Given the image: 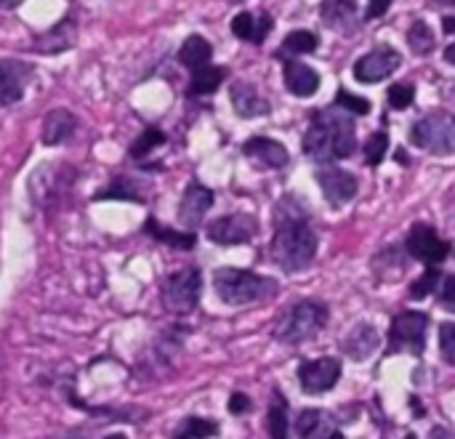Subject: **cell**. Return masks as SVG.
Masks as SVG:
<instances>
[{
    "mask_svg": "<svg viewBox=\"0 0 455 439\" xmlns=\"http://www.w3.org/2000/svg\"><path fill=\"white\" fill-rule=\"evenodd\" d=\"M269 253H272V261L291 275L304 272L317 256V235L307 213L299 211V203L293 197H283L280 203Z\"/></svg>",
    "mask_w": 455,
    "mask_h": 439,
    "instance_id": "obj_1",
    "label": "cell"
},
{
    "mask_svg": "<svg viewBox=\"0 0 455 439\" xmlns=\"http://www.w3.org/2000/svg\"><path fill=\"white\" fill-rule=\"evenodd\" d=\"M304 155L315 163H336L352 157L357 149L355 117L339 107L315 109L309 115V128L304 133Z\"/></svg>",
    "mask_w": 455,
    "mask_h": 439,
    "instance_id": "obj_2",
    "label": "cell"
},
{
    "mask_svg": "<svg viewBox=\"0 0 455 439\" xmlns=\"http://www.w3.org/2000/svg\"><path fill=\"white\" fill-rule=\"evenodd\" d=\"M213 285H216L219 299L229 307H248V304L272 299L277 293V283L272 277L256 275L251 269H232V267L216 269Z\"/></svg>",
    "mask_w": 455,
    "mask_h": 439,
    "instance_id": "obj_3",
    "label": "cell"
},
{
    "mask_svg": "<svg viewBox=\"0 0 455 439\" xmlns=\"http://www.w3.org/2000/svg\"><path fill=\"white\" fill-rule=\"evenodd\" d=\"M328 317H331V312H328L325 304H320V301H299L277 323L275 339L283 341V344H291V347L304 344V341L315 339L323 331Z\"/></svg>",
    "mask_w": 455,
    "mask_h": 439,
    "instance_id": "obj_4",
    "label": "cell"
},
{
    "mask_svg": "<svg viewBox=\"0 0 455 439\" xmlns=\"http://www.w3.org/2000/svg\"><path fill=\"white\" fill-rule=\"evenodd\" d=\"M203 293V272L197 267H184L171 272L163 280V304L173 315H192L200 304Z\"/></svg>",
    "mask_w": 455,
    "mask_h": 439,
    "instance_id": "obj_5",
    "label": "cell"
},
{
    "mask_svg": "<svg viewBox=\"0 0 455 439\" xmlns=\"http://www.w3.org/2000/svg\"><path fill=\"white\" fill-rule=\"evenodd\" d=\"M411 144L437 157H451L455 149V123L448 112H435L411 128Z\"/></svg>",
    "mask_w": 455,
    "mask_h": 439,
    "instance_id": "obj_6",
    "label": "cell"
},
{
    "mask_svg": "<svg viewBox=\"0 0 455 439\" xmlns=\"http://www.w3.org/2000/svg\"><path fill=\"white\" fill-rule=\"evenodd\" d=\"M427 331H429L427 312L397 315L389 328V352H411V355L421 357L424 347H427Z\"/></svg>",
    "mask_w": 455,
    "mask_h": 439,
    "instance_id": "obj_7",
    "label": "cell"
},
{
    "mask_svg": "<svg viewBox=\"0 0 455 439\" xmlns=\"http://www.w3.org/2000/svg\"><path fill=\"white\" fill-rule=\"evenodd\" d=\"M405 251L411 259L416 261H424L427 267L435 264L440 267L448 256H451V243L445 237H440V232L429 224H413L408 229V237H405Z\"/></svg>",
    "mask_w": 455,
    "mask_h": 439,
    "instance_id": "obj_8",
    "label": "cell"
},
{
    "mask_svg": "<svg viewBox=\"0 0 455 439\" xmlns=\"http://www.w3.org/2000/svg\"><path fill=\"white\" fill-rule=\"evenodd\" d=\"M400 64H403L400 51H397V48H392V45H381V48H376V51H371V53L360 56V59L355 61L352 72H355V80H357V83H363V85H373V83L387 80L392 72H397V69H400Z\"/></svg>",
    "mask_w": 455,
    "mask_h": 439,
    "instance_id": "obj_9",
    "label": "cell"
},
{
    "mask_svg": "<svg viewBox=\"0 0 455 439\" xmlns=\"http://www.w3.org/2000/svg\"><path fill=\"white\" fill-rule=\"evenodd\" d=\"M256 232H259L256 219L245 213H229L205 227L208 240L216 245H245L256 237Z\"/></svg>",
    "mask_w": 455,
    "mask_h": 439,
    "instance_id": "obj_10",
    "label": "cell"
},
{
    "mask_svg": "<svg viewBox=\"0 0 455 439\" xmlns=\"http://www.w3.org/2000/svg\"><path fill=\"white\" fill-rule=\"evenodd\" d=\"M320 189H323V197L331 208H344L347 203H352L357 197V179L349 173V171H341L336 165H325L315 173Z\"/></svg>",
    "mask_w": 455,
    "mask_h": 439,
    "instance_id": "obj_11",
    "label": "cell"
},
{
    "mask_svg": "<svg viewBox=\"0 0 455 439\" xmlns=\"http://www.w3.org/2000/svg\"><path fill=\"white\" fill-rule=\"evenodd\" d=\"M341 379V360L336 357H320L312 363H301L299 368V384L307 395H323L333 389Z\"/></svg>",
    "mask_w": 455,
    "mask_h": 439,
    "instance_id": "obj_12",
    "label": "cell"
},
{
    "mask_svg": "<svg viewBox=\"0 0 455 439\" xmlns=\"http://www.w3.org/2000/svg\"><path fill=\"white\" fill-rule=\"evenodd\" d=\"M45 171L51 173L48 179L51 181H45L37 171H35V176H32V181H29V187H32V197H35V203L37 205H53L56 200H61L64 195H67V189L75 184V168H69V165H45Z\"/></svg>",
    "mask_w": 455,
    "mask_h": 439,
    "instance_id": "obj_13",
    "label": "cell"
},
{
    "mask_svg": "<svg viewBox=\"0 0 455 439\" xmlns=\"http://www.w3.org/2000/svg\"><path fill=\"white\" fill-rule=\"evenodd\" d=\"M211 208H213V192L205 184H200V181H189L184 195H181L179 211H176L179 224L192 232L195 227H200V221L205 219V213Z\"/></svg>",
    "mask_w": 455,
    "mask_h": 439,
    "instance_id": "obj_14",
    "label": "cell"
},
{
    "mask_svg": "<svg viewBox=\"0 0 455 439\" xmlns=\"http://www.w3.org/2000/svg\"><path fill=\"white\" fill-rule=\"evenodd\" d=\"M32 80V67L19 59H0V107H11L24 99V88Z\"/></svg>",
    "mask_w": 455,
    "mask_h": 439,
    "instance_id": "obj_15",
    "label": "cell"
},
{
    "mask_svg": "<svg viewBox=\"0 0 455 439\" xmlns=\"http://www.w3.org/2000/svg\"><path fill=\"white\" fill-rule=\"evenodd\" d=\"M243 155L259 165V168H269V171H277V168H285L291 155L285 149V144L275 141V139H267V136H253L243 144Z\"/></svg>",
    "mask_w": 455,
    "mask_h": 439,
    "instance_id": "obj_16",
    "label": "cell"
},
{
    "mask_svg": "<svg viewBox=\"0 0 455 439\" xmlns=\"http://www.w3.org/2000/svg\"><path fill=\"white\" fill-rule=\"evenodd\" d=\"M229 99H232V107L240 117L245 120H253V117H264L272 112V104L267 96L259 93V88L248 80H235L232 88H229Z\"/></svg>",
    "mask_w": 455,
    "mask_h": 439,
    "instance_id": "obj_17",
    "label": "cell"
},
{
    "mask_svg": "<svg viewBox=\"0 0 455 439\" xmlns=\"http://www.w3.org/2000/svg\"><path fill=\"white\" fill-rule=\"evenodd\" d=\"M75 35H77V19L69 11L59 24H53L48 32L37 35L32 43V51L37 53H64L75 45Z\"/></svg>",
    "mask_w": 455,
    "mask_h": 439,
    "instance_id": "obj_18",
    "label": "cell"
},
{
    "mask_svg": "<svg viewBox=\"0 0 455 439\" xmlns=\"http://www.w3.org/2000/svg\"><path fill=\"white\" fill-rule=\"evenodd\" d=\"M357 0H323L320 19L328 29H336L341 35H349L357 29Z\"/></svg>",
    "mask_w": 455,
    "mask_h": 439,
    "instance_id": "obj_19",
    "label": "cell"
},
{
    "mask_svg": "<svg viewBox=\"0 0 455 439\" xmlns=\"http://www.w3.org/2000/svg\"><path fill=\"white\" fill-rule=\"evenodd\" d=\"M283 80H285V88L299 99H309L320 88V75L309 64L296 61V59H288L283 64Z\"/></svg>",
    "mask_w": 455,
    "mask_h": 439,
    "instance_id": "obj_20",
    "label": "cell"
},
{
    "mask_svg": "<svg viewBox=\"0 0 455 439\" xmlns=\"http://www.w3.org/2000/svg\"><path fill=\"white\" fill-rule=\"evenodd\" d=\"M275 27V19L269 13H251V11H240L235 19H232V32L235 37L245 40V43H253V45H261L269 32Z\"/></svg>",
    "mask_w": 455,
    "mask_h": 439,
    "instance_id": "obj_21",
    "label": "cell"
},
{
    "mask_svg": "<svg viewBox=\"0 0 455 439\" xmlns=\"http://www.w3.org/2000/svg\"><path fill=\"white\" fill-rule=\"evenodd\" d=\"M77 133V117L69 109H51L43 120V144L61 147Z\"/></svg>",
    "mask_w": 455,
    "mask_h": 439,
    "instance_id": "obj_22",
    "label": "cell"
},
{
    "mask_svg": "<svg viewBox=\"0 0 455 439\" xmlns=\"http://www.w3.org/2000/svg\"><path fill=\"white\" fill-rule=\"evenodd\" d=\"M376 349H379V331H376L373 325H368V323H360V325L352 328V333L344 339V352H347V357H352V360H357V363H363V360H368L371 355H376Z\"/></svg>",
    "mask_w": 455,
    "mask_h": 439,
    "instance_id": "obj_23",
    "label": "cell"
},
{
    "mask_svg": "<svg viewBox=\"0 0 455 439\" xmlns=\"http://www.w3.org/2000/svg\"><path fill=\"white\" fill-rule=\"evenodd\" d=\"M144 232L157 240V243H165L171 248H179V251H192L195 243H197V235L195 232H181V229H171L165 224H160L157 219H147L144 224Z\"/></svg>",
    "mask_w": 455,
    "mask_h": 439,
    "instance_id": "obj_24",
    "label": "cell"
},
{
    "mask_svg": "<svg viewBox=\"0 0 455 439\" xmlns=\"http://www.w3.org/2000/svg\"><path fill=\"white\" fill-rule=\"evenodd\" d=\"M211 56H213V45H211L203 35H189V37L181 43V48H179V61H181L189 72H195V69L211 64Z\"/></svg>",
    "mask_w": 455,
    "mask_h": 439,
    "instance_id": "obj_25",
    "label": "cell"
},
{
    "mask_svg": "<svg viewBox=\"0 0 455 439\" xmlns=\"http://www.w3.org/2000/svg\"><path fill=\"white\" fill-rule=\"evenodd\" d=\"M227 72H229L227 67H211V64L195 69L192 72V80H189V88H187V96H192V99L211 96L227 80Z\"/></svg>",
    "mask_w": 455,
    "mask_h": 439,
    "instance_id": "obj_26",
    "label": "cell"
},
{
    "mask_svg": "<svg viewBox=\"0 0 455 439\" xmlns=\"http://www.w3.org/2000/svg\"><path fill=\"white\" fill-rule=\"evenodd\" d=\"M93 200H123V203H147L139 184L128 176H115L104 189L93 195Z\"/></svg>",
    "mask_w": 455,
    "mask_h": 439,
    "instance_id": "obj_27",
    "label": "cell"
},
{
    "mask_svg": "<svg viewBox=\"0 0 455 439\" xmlns=\"http://www.w3.org/2000/svg\"><path fill=\"white\" fill-rule=\"evenodd\" d=\"M317 45H320V37H317L315 32H309V29H293V32L280 43V51H277V53L293 59V56H301V53H315Z\"/></svg>",
    "mask_w": 455,
    "mask_h": 439,
    "instance_id": "obj_28",
    "label": "cell"
},
{
    "mask_svg": "<svg viewBox=\"0 0 455 439\" xmlns=\"http://www.w3.org/2000/svg\"><path fill=\"white\" fill-rule=\"evenodd\" d=\"M267 429L272 439H288V400L277 389L272 395V405L267 413Z\"/></svg>",
    "mask_w": 455,
    "mask_h": 439,
    "instance_id": "obj_29",
    "label": "cell"
},
{
    "mask_svg": "<svg viewBox=\"0 0 455 439\" xmlns=\"http://www.w3.org/2000/svg\"><path fill=\"white\" fill-rule=\"evenodd\" d=\"M219 435V424L216 421H208V419H200V416H187L176 429H173V437L171 439H211Z\"/></svg>",
    "mask_w": 455,
    "mask_h": 439,
    "instance_id": "obj_30",
    "label": "cell"
},
{
    "mask_svg": "<svg viewBox=\"0 0 455 439\" xmlns=\"http://www.w3.org/2000/svg\"><path fill=\"white\" fill-rule=\"evenodd\" d=\"M408 45L413 48V53L427 56V53H432V51H435V45H437V35H435V29H432L424 19H416V21H413V27H411V32H408Z\"/></svg>",
    "mask_w": 455,
    "mask_h": 439,
    "instance_id": "obj_31",
    "label": "cell"
},
{
    "mask_svg": "<svg viewBox=\"0 0 455 439\" xmlns=\"http://www.w3.org/2000/svg\"><path fill=\"white\" fill-rule=\"evenodd\" d=\"M165 144V133L160 131V128H147L133 144H131V149H128V155H131V160L133 163H141L144 157H149L157 147H163Z\"/></svg>",
    "mask_w": 455,
    "mask_h": 439,
    "instance_id": "obj_32",
    "label": "cell"
},
{
    "mask_svg": "<svg viewBox=\"0 0 455 439\" xmlns=\"http://www.w3.org/2000/svg\"><path fill=\"white\" fill-rule=\"evenodd\" d=\"M443 280V269L440 267H435V264H429L427 267V272L411 285V299H416V301H421V299H427V296H432L435 291H437V283Z\"/></svg>",
    "mask_w": 455,
    "mask_h": 439,
    "instance_id": "obj_33",
    "label": "cell"
},
{
    "mask_svg": "<svg viewBox=\"0 0 455 439\" xmlns=\"http://www.w3.org/2000/svg\"><path fill=\"white\" fill-rule=\"evenodd\" d=\"M387 149H389V136L384 131L373 133L368 139V144H365V163L371 168H379L384 163V157H387Z\"/></svg>",
    "mask_w": 455,
    "mask_h": 439,
    "instance_id": "obj_34",
    "label": "cell"
},
{
    "mask_svg": "<svg viewBox=\"0 0 455 439\" xmlns=\"http://www.w3.org/2000/svg\"><path fill=\"white\" fill-rule=\"evenodd\" d=\"M320 427H323V411H317V408H307L296 419V435L301 439H312Z\"/></svg>",
    "mask_w": 455,
    "mask_h": 439,
    "instance_id": "obj_35",
    "label": "cell"
},
{
    "mask_svg": "<svg viewBox=\"0 0 455 439\" xmlns=\"http://www.w3.org/2000/svg\"><path fill=\"white\" fill-rule=\"evenodd\" d=\"M333 107H339V109H344V112H349V115H368V112H371V101L363 99V96L349 93L347 88H339L336 104H333Z\"/></svg>",
    "mask_w": 455,
    "mask_h": 439,
    "instance_id": "obj_36",
    "label": "cell"
},
{
    "mask_svg": "<svg viewBox=\"0 0 455 439\" xmlns=\"http://www.w3.org/2000/svg\"><path fill=\"white\" fill-rule=\"evenodd\" d=\"M416 99V85L411 83H395L389 88V107L392 109H408Z\"/></svg>",
    "mask_w": 455,
    "mask_h": 439,
    "instance_id": "obj_37",
    "label": "cell"
},
{
    "mask_svg": "<svg viewBox=\"0 0 455 439\" xmlns=\"http://www.w3.org/2000/svg\"><path fill=\"white\" fill-rule=\"evenodd\" d=\"M440 347H443V360L448 365H455V325L443 323L440 325Z\"/></svg>",
    "mask_w": 455,
    "mask_h": 439,
    "instance_id": "obj_38",
    "label": "cell"
},
{
    "mask_svg": "<svg viewBox=\"0 0 455 439\" xmlns=\"http://www.w3.org/2000/svg\"><path fill=\"white\" fill-rule=\"evenodd\" d=\"M253 408V403H251V397L248 395H243V392H235L232 397H229V413H235V416H243V413H248Z\"/></svg>",
    "mask_w": 455,
    "mask_h": 439,
    "instance_id": "obj_39",
    "label": "cell"
},
{
    "mask_svg": "<svg viewBox=\"0 0 455 439\" xmlns=\"http://www.w3.org/2000/svg\"><path fill=\"white\" fill-rule=\"evenodd\" d=\"M443 304L445 309H455V277L443 275Z\"/></svg>",
    "mask_w": 455,
    "mask_h": 439,
    "instance_id": "obj_40",
    "label": "cell"
},
{
    "mask_svg": "<svg viewBox=\"0 0 455 439\" xmlns=\"http://www.w3.org/2000/svg\"><path fill=\"white\" fill-rule=\"evenodd\" d=\"M392 5V0H368V8H365V19H381L387 13V8Z\"/></svg>",
    "mask_w": 455,
    "mask_h": 439,
    "instance_id": "obj_41",
    "label": "cell"
},
{
    "mask_svg": "<svg viewBox=\"0 0 455 439\" xmlns=\"http://www.w3.org/2000/svg\"><path fill=\"white\" fill-rule=\"evenodd\" d=\"M443 27H445V35H453V32H455V19H453V16H445V19H443Z\"/></svg>",
    "mask_w": 455,
    "mask_h": 439,
    "instance_id": "obj_42",
    "label": "cell"
},
{
    "mask_svg": "<svg viewBox=\"0 0 455 439\" xmlns=\"http://www.w3.org/2000/svg\"><path fill=\"white\" fill-rule=\"evenodd\" d=\"M432 439H453V437H451V432H448L445 427H437V429L432 432Z\"/></svg>",
    "mask_w": 455,
    "mask_h": 439,
    "instance_id": "obj_43",
    "label": "cell"
},
{
    "mask_svg": "<svg viewBox=\"0 0 455 439\" xmlns=\"http://www.w3.org/2000/svg\"><path fill=\"white\" fill-rule=\"evenodd\" d=\"M21 3H24V0H0V8H8V11H11V8H16V5H21Z\"/></svg>",
    "mask_w": 455,
    "mask_h": 439,
    "instance_id": "obj_44",
    "label": "cell"
},
{
    "mask_svg": "<svg viewBox=\"0 0 455 439\" xmlns=\"http://www.w3.org/2000/svg\"><path fill=\"white\" fill-rule=\"evenodd\" d=\"M445 59H448V64H453V61H455V45H448V48H445Z\"/></svg>",
    "mask_w": 455,
    "mask_h": 439,
    "instance_id": "obj_45",
    "label": "cell"
},
{
    "mask_svg": "<svg viewBox=\"0 0 455 439\" xmlns=\"http://www.w3.org/2000/svg\"><path fill=\"white\" fill-rule=\"evenodd\" d=\"M328 439H344V435H341V432H333Z\"/></svg>",
    "mask_w": 455,
    "mask_h": 439,
    "instance_id": "obj_46",
    "label": "cell"
},
{
    "mask_svg": "<svg viewBox=\"0 0 455 439\" xmlns=\"http://www.w3.org/2000/svg\"><path fill=\"white\" fill-rule=\"evenodd\" d=\"M107 439H128V437H125V435H109Z\"/></svg>",
    "mask_w": 455,
    "mask_h": 439,
    "instance_id": "obj_47",
    "label": "cell"
},
{
    "mask_svg": "<svg viewBox=\"0 0 455 439\" xmlns=\"http://www.w3.org/2000/svg\"><path fill=\"white\" fill-rule=\"evenodd\" d=\"M443 5H453V0H440Z\"/></svg>",
    "mask_w": 455,
    "mask_h": 439,
    "instance_id": "obj_48",
    "label": "cell"
},
{
    "mask_svg": "<svg viewBox=\"0 0 455 439\" xmlns=\"http://www.w3.org/2000/svg\"><path fill=\"white\" fill-rule=\"evenodd\" d=\"M405 439H419V437H416V435H408V437H405Z\"/></svg>",
    "mask_w": 455,
    "mask_h": 439,
    "instance_id": "obj_49",
    "label": "cell"
}]
</instances>
